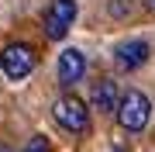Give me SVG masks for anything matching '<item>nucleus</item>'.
<instances>
[{
	"instance_id": "nucleus-10",
	"label": "nucleus",
	"mask_w": 155,
	"mask_h": 152,
	"mask_svg": "<svg viewBox=\"0 0 155 152\" xmlns=\"http://www.w3.org/2000/svg\"><path fill=\"white\" fill-rule=\"evenodd\" d=\"M145 7H148V11H152V14H155V0H145Z\"/></svg>"
},
{
	"instance_id": "nucleus-9",
	"label": "nucleus",
	"mask_w": 155,
	"mask_h": 152,
	"mask_svg": "<svg viewBox=\"0 0 155 152\" xmlns=\"http://www.w3.org/2000/svg\"><path fill=\"white\" fill-rule=\"evenodd\" d=\"M21 152H48V138H45V135H31L28 145H24Z\"/></svg>"
},
{
	"instance_id": "nucleus-8",
	"label": "nucleus",
	"mask_w": 155,
	"mask_h": 152,
	"mask_svg": "<svg viewBox=\"0 0 155 152\" xmlns=\"http://www.w3.org/2000/svg\"><path fill=\"white\" fill-rule=\"evenodd\" d=\"M134 4H138V0H110V17H117V21L131 17L134 14Z\"/></svg>"
},
{
	"instance_id": "nucleus-7",
	"label": "nucleus",
	"mask_w": 155,
	"mask_h": 152,
	"mask_svg": "<svg viewBox=\"0 0 155 152\" xmlns=\"http://www.w3.org/2000/svg\"><path fill=\"white\" fill-rule=\"evenodd\" d=\"M117 97H121V90H117V83L114 79H97L93 83V93H90V104L97 107L100 114H114V107H117Z\"/></svg>"
},
{
	"instance_id": "nucleus-1",
	"label": "nucleus",
	"mask_w": 155,
	"mask_h": 152,
	"mask_svg": "<svg viewBox=\"0 0 155 152\" xmlns=\"http://www.w3.org/2000/svg\"><path fill=\"white\" fill-rule=\"evenodd\" d=\"M114 114H117V124H121L124 131L138 135V131H145V124L152 118V100H148V93H141V90H127V93L117 97Z\"/></svg>"
},
{
	"instance_id": "nucleus-6",
	"label": "nucleus",
	"mask_w": 155,
	"mask_h": 152,
	"mask_svg": "<svg viewBox=\"0 0 155 152\" xmlns=\"http://www.w3.org/2000/svg\"><path fill=\"white\" fill-rule=\"evenodd\" d=\"M55 76H59V83L66 86V90H72V86L86 76V56L79 49H62L59 62H55Z\"/></svg>"
},
{
	"instance_id": "nucleus-5",
	"label": "nucleus",
	"mask_w": 155,
	"mask_h": 152,
	"mask_svg": "<svg viewBox=\"0 0 155 152\" xmlns=\"http://www.w3.org/2000/svg\"><path fill=\"white\" fill-rule=\"evenodd\" d=\"M148 59H152V42L148 38H127V42H117L114 45V66L121 73H134Z\"/></svg>"
},
{
	"instance_id": "nucleus-2",
	"label": "nucleus",
	"mask_w": 155,
	"mask_h": 152,
	"mask_svg": "<svg viewBox=\"0 0 155 152\" xmlns=\"http://www.w3.org/2000/svg\"><path fill=\"white\" fill-rule=\"evenodd\" d=\"M52 118H55L59 128L72 131V135H86L90 131V107L79 100L76 93H62L55 104H52Z\"/></svg>"
},
{
	"instance_id": "nucleus-4",
	"label": "nucleus",
	"mask_w": 155,
	"mask_h": 152,
	"mask_svg": "<svg viewBox=\"0 0 155 152\" xmlns=\"http://www.w3.org/2000/svg\"><path fill=\"white\" fill-rule=\"evenodd\" d=\"M76 14H79L76 0H52V4L45 7V38L62 42L69 35L72 21H76Z\"/></svg>"
},
{
	"instance_id": "nucleus-11",
	"label": "nucleus",
	"mask_w": 155,
	"mask_h": 152,
	"mask_svg": "<svg viewBox=\"0 0 155 152\" xmlns=\"http://www.w3.org/2000/svg\"><path fill=\"white\" fill-rule=\"evenodd\" d=\"M0 152H14V149H7V145H0Z\"/></svg>"
},
{
	"instance_id": "nucleus-3",
	"label": "nucleus",
	"mask_w": 155,
	"mask_h": 152,
	"mask_svg": "<svg viewBox=\"0 0 155 152\" xmlns=\"http://www.w3.org/2000/svg\"><path fill=\"white\" fill-rule=\"evenodd\" d=\"M35 62H38V56H35L31 45H24V42H11V45L0 49V69H4L7 79H24L35 73Z\"/></svg>"
}]
</instances>
